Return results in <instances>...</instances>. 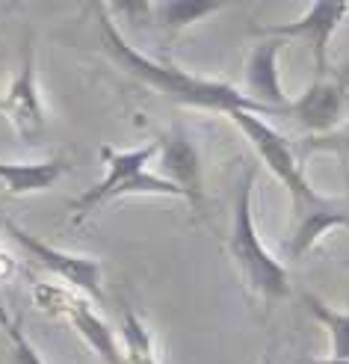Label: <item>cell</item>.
<instances>
[{
  "mask_svg": "<svg viewBox=\"0 0 349 364\" xmlns=\"http://www.w3.org/2000/svg\"><path fill=\"white\" fill-rule=\"evenodd\" d=\"M98 33H101V48L113 63H119L127 75L149 83L151 89L163 92L169 101L183 104V107H195V110H213V113H237L246 110L254 116H284L281 110H272V107H264L254 98H249L240 89H234L231 83L222 80H208V77H195L190 71L178 68L169 60H151L139 53L131 42L119 33L113 12L107 6H98Z\"/></svg>",
  "mask_w": 349,
  "mask_h": 364,
  "instance_id": "cell-1",
  "label": "cell"
},
{
  "mask_svg": "<svg viewBox=\"0 0 349 364\" xmlns=\"http://www.w3.org/2000/svg\"><path fill=\"white\" fill-rule=\"evenodd\" d=\"M98 154L107 163V178L71 202V225H80L89 213H95L98 208L116 202V198H124V196L183 198V193L175 184L163 181L157 172H149V163L160 154V142H149L142 149H131V151H116L109 145H101Z\"/></svg>",
  "mask_w": 349,
  "mask_h": 364,
  "instance_id": "cell-2",
  "label": "cell"
},
{
  "mask_svg": "<svg viewBox=\"0 0 349 364\" xmlns=\"http://www.w3.org/2000/svg\"><path fill=\"white\" fill-rule=\"evenodd\" d=\"M252 190H254V166L243 169V178L234 193L228 252L252 294H258L264 299H284L290 296V276L284 264L275 261L269 249L261 243V234L252 213Z\"/></svg>",
  "mask_w": 349,
  "mask_h": 364,
  "instance_id": "cell-3",
  "label": "cell"
},
{
  "mask_svg": "<svg viewBox=\"0 0 349 364\" xmlns=\"http://www.w3.org/2000/svg\"><path fill=\"white\" fill-rule=\"evenodd\" d=\"M228 119L243 131V136L252 142V149L261 154V160L269 166V172L287 187V193L293 198V213L302 216L314 208L328 205V198H323L314 187H311V181L305 178V169L299 166V157L293 151V145L275 131L269 122H264V116L237 110Z\"/></svg>",
  "mask_w": 349,
  "mask_h": 364,
  "instance_id": "cell-4",
  "label": "cell"
},
{
  "mask_svg": "<svg viewBox=\"0 0 349 364\" xmlns=\"http://www.w3.org/2000/svg\"><path fill=\"white\" fill-rule=\"evenodd\" d=\"M0 225H4V231H6L9 237H12L18 246H21L39 267H45L48 272H53V276H60L68 287H75L77 294H86L89 299H95V302H104V269H101V261H98V258L53 249V246H48L45 240L33 237L30 231H24L21 225L12 223V220H4Z\"/></svg>",
  "mask_w": 349,
  "mask_h": 364,
  "instance_id": "cell-5",
  "label": "cell"
},
{
  "mask_svg": "<svg viewBox=\"0 0 349 364\" xmlns=\"http://www.w3.org/2000/svg\"><path fill=\"white\" fill-rule=\"evenodd\" d=\"M0 113H4L18 139L24 145H39L45 139L48 122H45V107L39 98V83H36V50H33V33H24V45H21V68L18 77L12 80L9 92L0 98Z\"/></svg>",
  "mask_w": 349,
  "mask_h": 364,
  "instance_id": "cell-6",
  "label": "cell"
},
{
  "mask_svg": "<svg viewBox=\"0 0 349 364\" xmlns=\"http://www.w3.org/2000/svg\"><path fill=\"white\" fill-rule=\"evenodd\" d=\"M349 107V65L320 75L308 86V92L296 101H290L287 116L296 119L308 134L328 136L338 131V124Z\"/></svg>",
  "mask_w": 349,
  "mask_h": 364,
  "instance_id": "cell-7",
  "label": "cell"
},
{
  "mask_svg": "<svg viewBox=\"0 0 349 364\" xmlns=\"http://www.w3.org/2000/svg\"><path fill=\"white\" fill-rule=\"evenodd\" d=\"M349 15V4H332V0H320L311 4L302 18L290 24H261L254 27V36L264 39H305L314 50V63H317V77L328 75V42H332L335 30L343 24V18Z\"/></svg>",
  "mask_w": 349,
  "mask_h": 364,
  "instance_id": "cell-8",
  "label": "cell"
},
{
  "mask_svg": "<svg viewBox=\"0 0 349 364\" xmlns=\"http://www.w3.org/2000/svg\"><path fill=\"white\" fill-rule=\"evenodd\" d=\"M36 299H39L45 308H53V311H63L68 317V323L80 332V338L89 343V350L95 353L104 364H127L124 350L116 338V332L92 311V305L68 290H57L53 284H42L36 290Z\"/></svg>",
  "mask_w": 349,
  "mask_h": 364,
  "instance_id": "cell-9",
  "label": "cell"
},
{
  "mask_svg": "<svg viewBox=\"0 0 349 364\" xmlns=\"http://www.w3.org/2000/svg\"><path fill=\"white\" fill-rule=\"evenodd\" d=\"M160 154H157V175L175 184L193 210L205 208V181H201V157L195 142L183 127H172L166 136H160Z\"/></svg>",
  "mask_w": 349,
  "mask_h": 364,
  "instance_id": "cell-10",
  "label": "cell"
},
{
  "mask_svg": "<svg viewBox=\"0 0 349 364\" xmlns=\"http://www.w3.org/2000/svg\"><path fill=\"white\" fill-rule=\"evenodd\" d=\"M279 53H281V39H264L261 45H254L246 63V86H249V98H254L264 107H272V110H281L287 116L290 101L279 77Z\"/></svg>",
  "mask_w": 349,
  "mask_h": 364,
  "instance_id": "cell-11",
  "label": "cell"
},
{
  "mask_svg": "<svg viewBox=\"0 0 349 364\" xmlns=\"http://www.w3.org/2000/svg\"><path fill=\"white\" fill-rule=\"evenodd\" d=\"M71 172L68 157H50L42 163H4L0 160V190L9 196H27L50 190Z\"/></svg>",
  "mask_w": 349,
  "mask_h": 364,
  "instance_id": "cell-12",
  "label": "cell"
},
{
  "mask_svg": "<svg viewBox=\"0 0 349 364\" xmlns=\"http://www.w3.org/2000/svg\"><path fill=\"white\" fill-rule=\"evenodd\" d=\"M332 228H349V213L346 210L323 205V208H314V210L296 216V225H293L290 243H287L290 258H302V255L314 249L320 243V237H326Z\"/></svg>",
  "mask_w": 349,
  "mask_h": 364,
  "instance_id": "cell-13",
  "label": "cell"
},
{
  "mask_svg": "<svg viewBox=\"0 0 349 364\" xmlns=\"http://www.w3.org/2000/svg\"><path fill=\"white\" fill-rule=\"evenodd\" d=\"M222 9H225V4H219V0H166V4L154 6V18H157L163 36H166V45H169L175 36H181L190 24L201 21V18H208V15L222 12Z\"/></svg>",
  "mask_w": 349,
  "mask_h": 364,
  "instance_id": "cell-14",
  "label": "cell"
},
{
  "mask_svg": "<svg viewBox=\"0 0 349 364\" xmlns=\"http://www.w3.org/2000/svg\"><path fill=\"white\" fill-rule=\"evenodd\" d=\"M119 323H122V350H124L127 364H160V355H157L149 326L142 323V317L131 305H122Z\"/></svg>",
  "mask_w": 349,
  "mask_h": 364,
  "instance_id": "cell-15",
  "label": "cell"
},
{
  "mask_svg": "<svg viewBox=\"0 0 349 364\" xmlns=\"http://www.w3.org/2000/svg\"><path fill=\"white\" fill-rule=\"evenodd\" d=\"M299 296H302V305L311 311V317L320 320L328 329V335H332V358H349V314L326 305L314 294H308V290H302Z\"/></svg>",
  "mask_w": 349,
  "mask_h": 364,
  "instance_id": "cell-16",
  "label": "cell"
},
{
  "mask_svg": "<svg viewBox=\"0 0 349 364\" xmlns=\"http://www.w3.org/2000/svg\"><path fill=\"white\" fill-rule=\"evenodd\" d=\"M0 329L6 332V338L12 343V364H45L42 355H39V350L33 347V341L24 335L21 323L6 314L4 302H0Z\"/></svg>",
  "mask_w": 349,
  "mask_h": 364,
  "instance_id": "cell-17",
  "label": "cell"
},
{
  "mask_svg": "<svg viewBox=\"0 0 349 364\" xmlns=\"http://www.w3.org/2000/svg\"><path fill=\"white\" fill-rule=\"evenodd\" d=\"M320 149H349V122H346V127H340L338 134H328V136H311V139L305 142V154L320 151Z\"/></svg>",
  "mask_w": 349,
  "mask_h": 364,
  "instance_id": "cell-18",
  "label": "cell"
},
{
  "mask_svg": "<svg viewBox=\"0 0 349 364\" xmlns=\"http://www.w3.org/2000/svg\"><path fill=\"white\" fill-rule=\"evenodd\" d=\"M12 272H15V261L9 258L4 249H0V284H4V282L12 276Z\"/></svg>",
  "mask_w": 349,
  "mask_h": 364,
  "instance_id": "cell-19",
  "label": "cell"
},
{
  "mask_svg": "<svg viewBox=\"0 0 349 364\" xmlns=\"http://www.w3.org/2000/svg\"><path fill=\"white\" fill-rule=\"evenodd\" d=\"M299 364H349V358H308V361H299Z\"/></svg>",
  "mask_w": 349,
  "mask_h": 364,
  "instance_id": "cell-20",
  "label": "cell"
},
{
  "mask_svg": "<svg viewBox=\"0 0 349 364\" xmlns=\"http://www.w3.org/2000/svg\"><path fill=\"white\" fill-rule=\"evenodd\" d=\"M261 364H272V355H267V358H264V361H261Z\"/></svg>",
  "mask_w": 349,
  "mask_h": 364,
  "instance_id": "cell-21",
  "label": "cell"
}]
</instances>
